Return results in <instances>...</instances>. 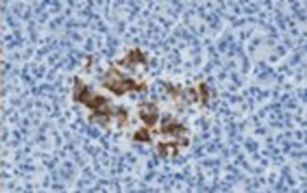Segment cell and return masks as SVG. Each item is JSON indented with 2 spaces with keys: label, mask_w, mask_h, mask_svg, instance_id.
Masks as SVG:
<instances>
[{
  "label": "cell",
  "mask_w": 307,
  "mask_h": 193,
  "mask_svg": "<svg viewBox=\"0 0 307 193\" xmlns=\"http://www.w3.org/2000/svg\"><path fill=\"white\" fill-rule=\"evenodd\" d=\"M140 117H141L143 121H144L147 125H153L157 120V113L154 110H151V113H147V111L144 113V111H141V113H140Z\"/></svg>",
  "instance_id": "cell-4"
},
{
  "label": "cell",
  "mask_w": 307,
  "mask_h": 193,
  "mask_svg": "<svg viewBox=\"0 0 307 193\" xmlns=\"http://www.w3.org/2000/svg\"><path fill=\"white\" fill-rule=\"evenodd\" d=\"M113 92H116L117 95H121L127 91H137V89H141L143 84H136L131 79H124V81H117V82H113L110 85H107Z\"/></svg>",
  "instance_id": "cell-1"
},
{
  "label": "cell",
  "mask_w": 307,
  "mask_h": 193,
  "mask_svg": "<svg viewBox=\"0 0 307 193\" xmlns=\"http://www.w3.org/2000/svg\"><path fill=\"white\" fill-rule=\"evenodd\" d=\"M185 128L180 125V124H176V123H167L166 121L163 124V127H162V131L163 133H169V134H180Z\"/></svg>",
  "instance_id": "cell-3"
},
{
  "label": "cell",
  "mask_w": 307,
  "mask_h": 193,
  "mask_svg": "<svg viewBox=\"0 0 307 193\" xmlns=\"http://www.w3.org/2000/svg\"><path fill=\"white\" fill-rule=\"evenodd\" d=\"M130 61V62H140V64H146V56L141 53L140 49H133V51H130V53L127 55L125 58V62Z\"/></svg>",
  "instance_id": "cell-2"
},
{
  "label": "cell",
  "mask_w": 307,
  "mask_h": 193,
  "mask_svg": "<svg viewBox=\"0 0 307 193\" xmlns=\"http://www.w3.org/2000/svg\"><path fill=\"white\" fill-rule=\"evenodd\" d=\"M134 140H137V141H150V136H149L147 130H140V131L134 136Z\"/></svg>",
  "instance_id": "cell-5"
}]
</instances>
